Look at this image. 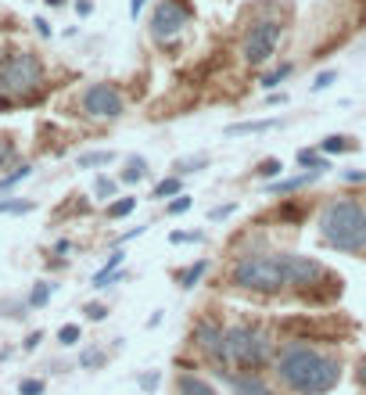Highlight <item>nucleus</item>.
Returning a JSON list of instances; mask_svg holds the SVG:
<instances>
[{
	"instance_id": "f257e3e1",
	"label": "nucleus",
	"mask_w": 366,
	"mask_h": 395,
	"mask_svg": "<svg viewBox=\"0 0 366 395\" xmlns=\"http://www.w3.org/2000/svg\"><path fill=\"white\" fill-rule=\"evenodd\" d=\"M341 359L309 342H284L273 352V377L291 395H327L341 384Z\"/></svg>"
},
{
	"instance_id": "f03ea898",
	"label": "nucleus",
	"mask_w": 366,
	"mask_h": 395,
	"mask_svg": "<svg viewBox=\"0 0 366 395\" xmlns=\"http://www.w3.org/2000/svg\"><path fill=\"white\" fill-rule=\"evenodd\" d=\"M47 90V69L33 51H0V112L36 105Z\"/></svg>"
},
{
	"instance_id": "7ed1b4c3",
	"label": "nucleus",
	"mask_w": 366,
	"mask_h": 395,
	"mask_svg": "<svg viewBox=\"0 0 366 395\" xmlns=\"http://www.w3.org/2000/svg\"><path fill=\"white\" fill-rule=\"evenodd\" d=\"M320 241L334 252L366 255V201L359 198H330L320 208Z\"/></svg>"
},
{
	"instance_id": "20e7f679",
	"label": "nucleus",
	"mask_w": 366,
	"mask_h": 395,
	"mask_svg": "<svg viewBox=\"0 0 366 395\" xmlns=\"http://www.w3.org/2000/svg\"><path fill=\"white\" fill-rule=\"evenodd\" d=\"M226 284L240 295H259L273 298L287 291V273H284V252H244L230 262Z\"/></svg>"
},
{
	"instance_id": "39448f33",
	"label": "nucleus",
	"mask_w": 366,
	"mask_h": 395,
	"mask_svg": "<svg viewBox=\"0 0 366 395\" xmlns=\"http://www.w3.org/2000/svg\"><path fill=\"white\" fill-rule=\"evenodd\" d=\"M284 273H287V291L298 295L301 302H316V306H323V302L341 295V277L334 269H327L320 259H313V255L284 252Z\"/></svg>"
},
{
	"instance_id": "423d86ee",
	"label": "nucleus",
	"mask_w": 366,
	"mask_h": 395,
	"mask_svg": "<svg viewBox=\"0 0 366 395\" xmlns=\"http://www.w3.org/2000/svg\"><path fill=\"white\" fill-rule=\"evenodd\" d=\"M273 352H277V342L273 334L259 323H226V359H230V370H262L266 363H273Z\"/></svg>"
},
{
	"instance_id": "0eeeda50",
	"label": "nucleus",
	"mask_w": 366,
	"mask_h": 395,
	"mask_svg": "<svg viewBox=\"0 0 366 395\" xmlns=\"http://www.w3.org/2000/svg\"><path fill=\"white\" fill-rule=\"evenodd\" d=\"M284 29H287V22L280 18V11H277V8H262V11L248 22L244 36H240V62H244V65H252V69L266 65L269 58L277 54Z\"/></svg>"
},
{
	"instance_id": "6e6552de",
	"label": "nucleus",
	"mask_w": 366,
	"mask_h": 395,
	"mask_svg": "<svg viewBox=\"0 0 366 395\" xmlns=\"http://www.w3.org/2000/svg\"><path fill=\"white\" fill-rule=\"evenodd\" d=\"M194 18V8L187 4V0H158L155 11H151V36H155V43H172L183 36V29L191 25Z\"/></svg>"
},
{
	"instance_id": "1a4fd4ad",
	"label": "nucleus",
	"mask_w": 366,
	"mask_h": 395,
	"mask_svg": "<svg viewBox=\"0 0 366 395\" xmlns=\"http://www.w3.org/2000/svg\"><path fill=\"white\" fill-rule=\"evenodd\" d=\"M79 108L86 119H101V123H115L126 115V98L115 83H90L79 94Z\"/></svg>"
},
{
	"instance_id": "9d476101",
	"label": "nucleus",
	"mask_w": 366,
	"mask_h": 395,
	"mask_svg": "<svg viewBox=\"0 0 366 395\" xmlns=\"http://www.w3.org/2000/svg\"><path fill=\"white\" fill-rule=\"evenodd\" d=\"M230 384V395H280L277 388H273L259 370H240V374H230L226 377Z\"/></svg>"
},
{
	"instance_id": "9b49d317",
	"label": "nucleus",
	"mask_w": 366,
	"mask_h": 395,
	"mask_svg": "<svg viewBox=\"0 0 366 395\" xmlns=\"http://www.w3.org/2000/svg\"><path fill=\"white\" fill-rule=\"evenodd\" d=\"M323 176V169H305V173H298V176H280V180H273V184L266 187L269 194H280V198H287V194H294V191H301V187H309V184H316V180Z\"/></svg>"
},
{
	"instance_id": "f8f14e48",
	"label": "nucleus",
	"mask_w": 366,
	"mask_h": 395,
	"mask_svg": "<svg viewBox=\"0 0 366 395\" xmlns=\"http://www.w3.org/2000/svg\"><path fill=\"white\" fill-rule=\"evenodd\" d=\"M122 262H126V252L115 248V252L108 255V262L94 273V288H97V291H104V288H111V284L122 281Z\"/></svg>"
},
{
	"instance_id": "ddd939ff",
	"label": "nucleus",
	"mask_w": 366,
	"mask_h": 395,
	"mask_svg": "<svg viewBox=\"0 0 366 395\" xmlns=\"http://www.w3.org/2000/svg\"><path fill=\"white\" fill-rule=\"evenodd\" d=\"M176 395H219V391L212 388L201 374H194V370H179V374H176Z\"/></svg>"
},
{
	"instance_id": "4468645a",
	"label": "nucleus",
	"mask_w": 366,
	"mask_h": 395,
	"mask_svg": "<svg viewBox=\"0 0 366 395\" xmlns=\"http://www.w3.org/2000/svg\"><path fill=\"white\" fill-rule=\"evenodd\" d=\"M208 273V259H198V262H191V266H183V269H176L172 273V281L179 284V288H194V284H201V277Z\"/></svg>"
},
{
	"instance_id": "2eb2a0df",
	"label": "nucleus",
	"mask_w": 366,
	"mask_h": 395,
	"mask_svg": "<svg viewBox=\"0 0 366 395\" xmlns=\"http://www.w3.org/2000/svg\"><path fill=\"white\" fill-rule=\"evenodd\" d=\"M277 130V119H248V123L226 126V137H248V133H269Z\"/></svg>"
},
{
	"instance_id": "dca6fc26",
	"label": "nucleus",
	"mask_w": 366,
	"mask_h": 395,
	"mask_svg": "<svg viewBox=\"0 0 366 395\" xmlns=\"http://www.w3.org/2000/svg\"><path fill=\"white\" fill-rule=\"evenodd\" d=\"M359 144H355V137H348V133H330V137H323L320 140V151L330 159V155H345V151H355Z\"/></svg>"
},
{
	"instance_id": "f3484780",
	"label": "nucleus",
	"mask_w": 366,
	"mask_h": 395,
	"mask_svg": "<svg viewBox=\"0 0 366 395\" xmlns=\"http://www.w3.org/2000/svg\"><path fill=\"white\" fill-rule=\"evenodd\" d=\"M208 166V155H187V159H176L172 162V176H191V173H201Z\"/></svg>"
},
{
	"instance_id": "a211bd4d",
	"label": "nucleus",
	"mask_w": 366,
	"mask_h": 395,
	"mask_svg": "<svg viewBox=\"0 0 366 395\" xmlns=\"http://www.w3.org/2000/svg\"><path fill=\"white\" fill-rule=\"evenodd\" d=\"M147 173H151V169H147V159L133 155V159L126 162V169H122L118 180H122V184H140V180H147Z\"/></svg>"
},
{
	"instance_id": "6ab92c4d",
	"label": "nucleus",
	"mask_w": 366,
	"mask_h": 395,
	"mask_svg": "<svg viewBox=\"0 0 366 395\" xmlns=\"http://www.w3.org/2000/svg\"><path fill=\"white\" fill-rule=\"evenodd\" d=\"M298 166L301 169H323V173L330 169V162H327V155H323L320 147H301L298 151Z\"/></svg>"
},
{
	"instance_id": "aec40b11",
	"label": "nucleus",
	"mask_w": 366,
	"mask_h": 395,
	"mask_svg": "<svg viewBox=\"0 0 366 395\" xmlns=\"http://www.w3.org/2000/svg\"><path fill=\"white\" fill-rule=\"evenodd\" d=\"M115 162V151H83L79 155V169H101V166H111Z\"/></svg>"
},
{
	"instance_id": "412c9836",
	"label": "nucleus",
	"mask_w": 366,
	"mask_h": 395,
	"mask_svg": "<svg viewBox=\"0 0 366 395\" xmlns=\"http://www.w3.org/2000/svg\"><path fill=\"white\" fill-rule=\"evenodd\" d=\"M29 176H33V166H29V162L15 166L11 173H4V176H0V194H8L11 187H18V184H22V180H29Z\"/></svg>"
},
{
	"instance_id": "4be33fe9",
	"label": "nucleus",
	"mask_w": 366,
	"mask_h": 395,
	"mask_svg": "<svg viewBox=\"0 0 366 395\" xmlns=\"http://www.w3.org/2000/svg\"><path fill=\"white\" fill-rule=\"evenodd\" d=\"M50 295H54V284L50 281H36L33 284V291H29V309H43L47 306V302H50Z\"/></svg>"
},
{
	"instance_id": "5701e85b",
	"label": "nucleus",
	"mask_w": 366,
	"mask_h": 395,
	"mask_svg": "<svg viewBox=\"0 0 366 395\" xmlns=\"http://www.w3.org/2000/svg\"><path fill=\"white\" fill-rule=\"evenodd\" d=\"M176 194H183V180H179V176H165V180H158V184H155V194H151V198L169 201V198H176Z\"/></svg>"
},
{
	"instance_id": "b1692460",
	"label": "nucleus",
	"mask_w": 366,
	"mask_h": 395,
	"mask_svg": "<svg viewBox=\"0 0 366 395\" xmlns=\"http://www.w3.org/2000/svg\"><path fill=\"white\" fill-rule=\"evenodd\" d=\"M104 359H108V352L104 349H83L79 352V370H97V367H104Z\"/></svg>"
},
{
	"instance_id": "393cba45",
	"label": "nucleus",
	"mask_w": 366,
	"mask_h": 395,
	"mask_svg": "<svg viewBox=\"0 0 366 395\" xmlns=\"http://www.w3.org/2000/svg\"><path fill=\"white\" fill-rule=\"evenodd\" d=\"M133 208H137V198L130 194V198H115V201H108L104 212H108V220H126Z\"/></svg>"
},
{
	"instance_id": "a878e982",
	"label": "nucleus",
	"mask_w": 366,
	"mask_h": 395,
	"mask_svg": "<svg viewBox=\"0 0 366 395\" xmlns=\"http://www.w3.org/2000/svg\"><path fill=\"white\" fill-rule=\"evenodd\" d=\"M36 205L33 201H25V198H8V201H0V216H25V212H33Z\"/></svg>"
},
{
	"instance_id": "bb28decb",
	"label": "nucleus",
	"mask_w": 366,
	"mask_h": 395,
	"mask_svg": "<svg viewBox=\"0 0 366 395\" xmlns=\"http://www.w3.org/2000/svg\"><path fill=\"white\" fill-rule=\"evenodd\" d=\"M291 72H294V65L287 62V65H280V69H273V72H266L259 86H262V90H277V86H280V83H284V79H287Z\"/></svg>"
},
{
	"instance_id": "cd10ccee",
	"label": "nucleus",
	"mask_w": 366,
	"mask_h": 395,
	"mask_svg": "<svg viewBox=\"0 0 366 395\" xmlns=\"http://www.w3.org/2000/svg\"><path fill=\"white\" fill-rule=\"evenodd\" d=\"M255 176H259V180H280V176H284V162H280V159H262L259 169H255Z\"/></svg>"
},
{
	"instance_id": "c85d7f7f",
	"label": "nucleus",
	"mask_w": 366,
	"mask_h": 395,
	"mask_svg": "<svg viewBox=\"0 0 366 395\" xmlns=\"http://www.w3.org/2000/svg\"><path fill=\"white\" fill-rule=\"evenodd\" d=\"M94 194H97V201H115L118 184H115L111 176H97V180H94Z\"/></svg>"
},
{
	"instance_id": "c756f323",
	"label": "nucleus",
	"mask_w": 366,
	"mask_h": 395,
	"mask_svg": "<svg viewBox=\"0 0 366 395\" xmlns=\"http://www.w3.org/2000/svg\"><path fill=\"white\" fill-rule=\"evenodd\" d=\"M79 338H83V327H79V323H61V327H57V342L65 345V349L79 345Z\"/></svg>"
},
{
	"instance_id": "7c9ffc66",
	"label": "nucleus",
	"mask_w": 366,
	"mask_h": 395,
	"mask_svg": "<svg viewBox=\"0 0 366 395\" xmlns=\"http://www.w3.org/2000/svg\"><path fill=\"white\" fill-rule=\"evenodd\" d=\"M169 241H172V245H201V241H205V230H172Z\"/></svg>"
},
{
	"instance_id": "2f4dec72",
	"label": "nucleus",
	"mask_w": 366,
	"mask_h": 395,
	"mask_svg": "<svg viewBox=\"0 0 366 395\" xmlns=\"http://www.w3.org/2000/svg\"><path fill=\"white\" fill-rule=\"evenodd\" d=\"M18 159V147H15V140L11 137H0V173H4L11 162Z\"/></svg>"
},
{
	"instance_id": "473e14b6",
	"label": "nucleus",
	"mask_w": 366,
	"mask_h": 395,
	"mask_svg": "<svg viewBox=\"0 0 366 395\" xmlns=\"http://www.w3.org/2000/svg\"><path fill=\"white\" fill-rule=\"evenodd\" d=\"M194 205V198L191 194H176V198H169L165 201V216H183V212H187Z\"/></svg>"
},
{
	"instance_id": "72a5a7b5",
	"label": "nucleus",
	"mask_w": 366,
	"mask_h": 395,
	"mask_svg": "<svg viewBox=\"0 0 366 395\" xmlns=\"http://www.w3.org/2000/svg\"><path fill=\"white\" fill-rule=\"evenodd\" d=\"M43 391H47L43 377H22L18 381V395H43Z\"/></svg>"
},
{
	"instance_id": "f704fd0d",
	"label": "nucleus",
	"mask_w": 366,
	"mask_h": 395,
	"mask_svg": "<svg viewBox=\"0 0 366 395\" xmlns=\"http://www.w3.org/2000/svg\"><path fill=\"white\" fill-rule=\"evenodd\" d=\"M83 316H86L90 323H101V320L108 316V306H104V302H86V306H83Z\"/></svg>"
},
{
	"instance_id": "c9c22d12",
	"label": "nucleus",
	"mask_w": 366,
	"mask_h": 395,
	"mask_svg": "<svg viewBox=\"0 0 366 395\" xmlns=\"http://www.w3.org/2000/svg\"><path fill=\"white\" fill-rule=\"evenodd\" d=\"M334 79H338V69H323V72L313 79V86H309V90H313V94H323V90H327Z\"/></svg>"
},
{
	"instance_id": "e433bc0d",
	"label": "nucleus",
	"mask_w": 366,
	"mask_h": 395,
	"mask_svg": "<svg viewBox=\"0 0 366 395\" xmlns=\"http://www.w3.org/2000/svg\"><path fill=\"white\" fill-rule=\"evenodd\" d=\"M137 384H140L144 391H155V388L162 384V370H147V374H140V377H137Z\"/></svg>"
},
{
	"instance_id": "4c0bfd02",
	"label": "nucleus",
	"mask_w": 366,
	"mask_h": 395,
	"mask_svg": "<svg viewBox=\"0 0 366 395\" xmlns=\"http://www.w3.org/2000/svg\"><path fill=\"white\" fill-rule=\"evenodd\" d=\"M233 212H237V205H233V201H226V205H216V208H212V212H208V220H212V223H219V220H230Z\"/></svg>"
},
{
	"instance_id": "58836bf2",
	"label": "nucleus",
	"mask_w": 366,
	"mask_h": 395,
	"mask_svg": "<svg viewBox=\"0 0 366 395\" xmlns=\"http://www.w3.org/2000/svg\"><path fill=\"white\" fill-rule=\"evenodd\" d=\"M341 180L345 184H366V169H345Z\"/></svg>"
},
{
	"instance_id": "ea45409f",
	"label": "nucleus",
	"mask_w": 366,
	"mask_h": 395,
	"mask_svg": "<svg viewBox=\"0 0 366 395\" xmlns=\"http://www.w3.org/2000/svg\"><path fill=\"white\" fill-rule=\"evenodd\" d=\"M40 342H43V330H33V334H29V338L22 342V349H25V352H33V349H40Z\"/></svg>"
},
{
	"instance_id": "a19ab883",
	"label": "nucleus",
	"mask_w": 366,
	"mask_h": 395,
	"mask_svg": "<svg viewBox=\"0 0 366 395\" xmlns=\"http://www.w3.org/2000/svg\"><path fill=\"white\" fill-rule=\"evenodd\" d=\"M72 8H76V15H79V18H90V15H94V0H76Z\"/></svg>"
},
{
	"instance_id": "79ce46f5",
	"label": "nucleus",
	"mask_w": 366,
	"mask_h": 395,
	"mask_svg": "<svg viewBox=\"0 0 366 395\" xmlns=\"http://www.w3.org/2000/svg\"><path fill=\"white\" fill-rule=\"evenodd\" d=\"M69 252H72V241H69V237H61L57 245H54V255H69Z\"/></svg>"
},
{
	"instance_id": "37998d69",
	"label": "nucleus",
	"mask_w": 366,
	"mask_h": 395,
	"mask_svg": "<svg viewBox=\"0 0 366 395\" xmlns=\"http://www.w3.org/2000/svg\"><path fill=\"white\" fill-rule=\"evenodd\" d=\"M33 25H36L40 36H50V22H47V18H33Z\"/></svg>"
},
{
	"instance_id": "c03bdc74",
	"label": "nucleus",
	"mask_w": 366,
	"mask_h": 395,
	"mask_svg": "<svg viewBox=\"0 0 366 395\" xmlns=\"http://www.w3.org/2000/svg\"><path fill=\"white\" fill-rule=\"evenodd\" d=\"M144 8H147V0H130V18H137Z\"/></svg>"
},
{
	"instance_id": "a18cd8bd",
	"label": "nucleus",
	"mask_w": 366,
	"mask_h": 395,
	"mask_svg": "<svg viewBox=\"0 0 366 395\" xmlns=\"http://www.w3.org/2000/svg\"><path fill=\"white\" fill-rule=\"evenodd\" d=\"M140 234H147V227H133V230H126L118 241H133V237H140Z\"/></svg>"
},
{
	"instance_id": "49530a36",
	"label": "nucleus",
	"mask_w": 366,
	"mask_h": 395,
	"mask_svg": "<svg viewBox=\"0 0 366 395\" xmlns=\"http://www.w3.org/2000/svg\"><path fill=\"white\" fill-rule=\"evenodd\" d=\"M355 381H359V388L366 391V359L359 363V370H355Z\"/></svg>"
},
{
	"instance_id": "de8ad7c7",
	"label": "nucleus",
	"mask_w": 366,
	"mask_h": 395,
	"mask_svg": "<svg viewBox=\"0 0 366 395\" xmlns=\"http://www.w3.org/2000/svg\"><path fill=\"white\" fill-rule=\"evenodd\" d=\"M61 4H69V0H47V8H61Z\"/></svg>"
}]
</instances>
